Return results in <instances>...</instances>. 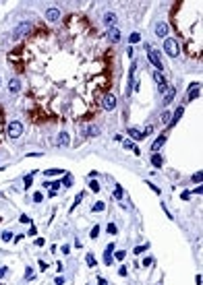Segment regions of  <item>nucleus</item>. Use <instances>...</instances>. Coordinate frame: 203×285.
I'll return each instance as SVG.
<instances>
[{"mask_svg":"<svg viewBox=\"0 0 203 285\" xmlns=\"http://www.w3.org/2000/svg\"><path fill=\"white\" fill-rule=\"evenodd\" d=\"M145 52H147V58H149V62L154 64V66L160 70V73H162V60H160V52L151 50V46H145Z\"/></svg>","mask_w":203,"mask_h":285,"instance_id":"4","label":"nucleus"},{"mask_svg":"<svg viewBox=\"0 0 203 285\" xmlns=\"http://www.w3.org/2000/svg\"><path fill=\"white\" fill-rule=\"evenodd\" d=\"M108 40L114 41V44H116V41H120V29H118V27H112V29H108Z\"/></svg>","mask_w":203,"mask_h":285,"instance_id":"10","label":"nucleus"},{"mask_svg":"<svg viewBox=\"0 0 203 285\" xmlns=\"http://www.w3.org/2000/svg\"><path fill=\"white\" fill-rule=\"evenodd\" d=\"M129 137L133 138V141H141V138H143V132H141L139 128H129Z\"/></svg>","mask_w":203,"mask_h":285,"instance_id":"16","label":"nucleus"},{"mask_svg":"<svg viewBox=\"0 0 203 285\" xmlns=\"http://www.w3.org/2000/svg\"><path fill=\"white\" fill-rule=\"evenodd\" d=\"M112 252H114V244H108V246H106V252H104V265H112Z\"/></svg>","mask_w":203,"mask_h":285,"instance_id":"8","label":"nucleus"},{"mask_svg":"<svg viewBox=\"0 0 203 285\" xmlns=\"http://www.w3.org/2000/svg\"><path fill=\"white\" fill-rule=\"evenodd\" d=\"M46 176H60V174H65V169H58V167H54V169H46Z\"/></svg>","mask_w":203,"mask_h":285,"instance_id":"22","label":"nucleus"},{"mask_svg":"<svg viewBox=\"0 0 203 285\" xmlns=\"http://www.w3.org/2000/svg\"><path fill=\"white\" fill-rule=\"evenodd\" d=\"M114 258H116V261H124V258H127V252H124V250H118L116 254H114Z\"/></svg>","mask_w":203,"mask_h":285,"instance_id":"27","label":"nucleus"},{"mask_svg":"<svg viewBox=\"0 0 203 285\" xmlns=\"http://www.w3.org/2000/svg\"><path fill=\"white\" fill-rule=\"evenodd\" d=\"M25 279H33V271H31V266H27V271H25Z\"/></svg>","mask_w":203,"mask_h":285,"instance_id":"37","label":"nucleus"},{"mask_svg":"<svg viewBox=\"0 0 203 285\" xmlns=\"http://www.w3.org/2000/svg\"><path fill=\"white\" fill-rule=\"evenodd\" d=\"M33 201H35V202H42V201H44V194H42V192H35V194H33Z\"/></svg>","mask_w":203,"mask_h":285,"instance_id":"34","label":"nucleus"},{"mask_svg":"<svg viewBox=\"0 0 203 285\" xmlns=\"http://www.w3.org/2000/svg\"><path fill=\"white\" fill-rule=\"evenodd\" d=\"M81 201H83V192H79V194H77V196H75V202H73V209H75V207H77V205H79V202Z\"/></svg>","mask_w":203,"mask_h":285,"instance_id":"32","label":"nucleus"},{"mask_svg":"<svg viewBox=\"0 0 203 285\" xmlns=\"http://www.w3.org/2000/svg\"><path fill=\"white\" fill-rule=\"evenodd\" d=\"M199 93H201V87H199V85H191V91H189V101L197 99Z\"/></svg>","mask_w":203,"mask_h":285,"instance_id":"15","label":"nucleus"},{"mask_svg":"<svg viewBox=\"0 0 203 285\" xmlns=\"http://www.w3.org/2000/svg\"><path fill=\"white\" fill-rule=\"evenodd\" d=\"M46 19H48L50 23H56V21L60 19V10L58 8H48L46 10Z\"/></svg>","mask_w":203,"mask_h":285,"instance_id":"7","label":"nucleus"},{"mask_svg":"<svg viewBox=\"0 0 203 285\" xmlns=\"http://www.w3.org/2000/svg\"><path fill=\"white\" fill-rule=\"evenodd\" d=\"M151 132H154V126H147V128L143 130V138L147 137V134H151Z\"/></svg>","mask_w":203,"mask_h":285,"instance_id":"42","label":"nucleus"},{"mask_svg":"<svg viewBox=\"0 0 203 285\" xmlns=\"http://www.w3.org/2000/svg\"><path fill=\"white\" fill-rule=\"evenodd\" d=\"M160 120H162V124H168L170 122V112H164L162 116H160Z\"/></svg>","mask_w":203,"mask_h":285,"instance_id":"30","label":"nucleus"},{"mask_svg":"<svg viewBox=\"0 0 203 285\" xmlns=\"http://www.w3.org/2000/svg\"><path fill=\"white\" fill-rule=\"evenodd\" d=\"M99 132H102V130H99V126H95V124L87 126V130H85V134H87V137H98Z\"/></svg>","mask_w":203,"mask_h":285,"instance_id":"18","label":"nucleus"},{"mask_svg":"<svg viewBox=\"0 0 203 285\" xmlns=\"http://www.w3.org/2000/svg\"><path fill=\"white\" fill-rule=\"evenodd\" d=\"M8 91L10 93H19L21 91V81L19 79H10L8 81Z\"/></svg>","mask_w":203,"mask_h":285,"instance_id":"13","label":"nucleus"},{"mask_svg":"<svg viewBox=\"0 0 203 285\" xmlns=\"http://www.w3.org/2000/svg\"><path fill=\"white\" fill-rule=\"evenodd\" d=\"M31 182H33V172L25 176V188H29V186H31Z\"/></svg>","mask_w":203,"mask_h":285,"instance_id":"25","label":"nucleus"},{"mask_svg":"<svg viewBox=\"0 0 203 285\" xmlns=\"http://www.w3.org/2000/svg\"><path fill=\"white\" fill-rule=\"evenodd\" d=\"M147 186H149V188H151V190H154V192H155V194H160V188H158V186H155V184H147Z\"/></svg>","mask_w":203,"mask_h":285,"instance_id":"46","label":"nucleus"},{"mask_svg":"<svg viewBox=\"0 0 203 285\" xmlns=\"http://www.w3.org/2000/svg\"><path fill=\"white\" fill-rule=\"evenodd\" d=\"M85 261H87V265H89V266H95V258H93V254H89V252H87Z\"/></svg>","mask_w":203,"mask_h":285,"instance_id":"29","label":"nucleus"},{"mask_svg":"<svg viewBox=\"0 0 203 285\" xmlns=\"http://www.w3.org/2000/svg\"><path fill=\"white\" fill-rule=\"evenodd\" d=\"M69 142H70V137L66 132H60L58 138H56V147H66Z\"/></svg>","mask_w":203,"mask_h":285,"instance_id":"9","label":"nucleus"},{"mask_svg":"<svg viewBox=\"0 0 203 285\" xmlns=\"http://www.w3.org/2000/svg\"><path fill=\"white\" fill-rule=\"evenodd\" d=\"M145 250H147V246H137V248H135V254H143Z\"/></svg>","mask_w":203,"mask_h":285,"instance_id":"36","label":"nucleus"},{"mask_svg":"<svg viewBox=\"0 0 203 285\" xmlns=\"http://www.w3.org/2000/svg\"><path fill=\"white\" fill-rule=\"evenodd\" d=\"M149 265H151V258H149V256H147V258H145V261H143V266H149Z\"/></svg>","mask_w":203,"mask_h":285,"instance_id":"49","label":"nucleus"},{"mask_svg":"<svg viewBox=\"0 0 203 285\" xmlns=\"http://www.w3.org/2000/svg\"><path fill=\"white\" fill-rule=\"evenodd\" d=\"M44 244H46L44 238H37V240H35V246H44Z\"/></svg>","mask_w":203,"mask_h":285,"instance_id":"47","label":"nucleus"},{"mask_svg":"<svg viewBox=\"0 0 203 285\" xmlns=\"http://www.w3.org/2000/svg\"><path fill=\"white\" fill-rule=\"evenodd\" d=\"M183 112H184V108H178V110H176V112H174V116H170V126H174V124H176V122H178V120H180V116H183Z\"/></svg>","mask_w":203,"mask_h":285,"instance_id":"17","label":"nucleus"},{"mask_svg":"<svg viewBox=\"0 0 203 285\" xmlns=\"http://www.w3.org/2000/svg\"><path fill=\"white\" fill-rule=\"evenodd\" d=\"M89 188H91L93 192H99V182H95V180H91V182H89Z\"/></svg>","mask_w":203,"mask_h":285,"instance_id":"31","label":"nucleus"},{"mask_svg":"<svg viewBox=\"0 0 203 285\" xmlns=\"http://www.w3.org/2000/svg\"><path fill=\"white\" fill-rule=\"evenodd\" d=\"M6 273H8V271H6V266H0V279H2V277H6Z\"/></svg>","mask_w":203,"mask_h":285,"instance_id":"43","label":"nucleus"},{"mask_svg":"<svg viewBox=\"0 0 203 285\" xmlns=\"http://www.w3.org/2000/svg\"><path fill=\"white\" fill-rule=\"evenodd\" d=\"M37 265H40V266H42V269H44V271H48V265H46L44 261H40V262H37Z\"/></svg>","mask_w":203,"mask_h":285,"instance_id":"50","label":"nucleus"},{"mask_svg":"<svg viewBox=\"0 0 203 285\" xmlns=\"http://www.w3.org/2000/svg\"><path fill=\"white\" fill-rule=\"evenodd\" d=\"M164 142H166V137H164V134H162V137H160V138H155V141H154V145H151V151H154V153H158L160 149L164 147Z\"/></svg>","mask_w":203,"mask_h":285,"instance_id":"14","label":"nucleus"},{"mask_svg":"<svg viewBox=\"0 0 203 285\" xmlns=\"http://www.w3.org/2000/svg\"><path fill=\"white\" fill-rule=\"evenodd\" d=\"M31 27H33V25H31L29 21H21V23L15 27V31H13V37H15V40H21V37H25V35L31 31Z\"/></svg>","mask_w":203,"mask_h":285,"instance_id":"3","label":"nucleus"},{"mask_svg":"<svg viewBox=\"0 0 203 285\" xmlns=\"http://www.w3.org/2000/svg\"><path fill=\"white\" fill-rule=\"evenodd\" d=\"M151 163H154L155 167H162V165H164V159H162V155H160V153H154V155H151Z\"/></svg>","mask_w":203,"mask_h":285,"instance_id":"19","label":"nucleus"},{"mask_svg":"<svg viewBox=\"0 0 203 285\" xmlns=\"http://www.w3.org/2000/svg\"><path fill=\"white\" fill-rule=\"evenodd\" d=\"M139 40H141V35H139L137 31H135V33H131V37H129V41H131V44H137Z\"/></svg>","mask_w":203,"mask_h":285,"instance_id":"28","label":"nucleus"},{"mask_svg":"<svg viewBox=\"0 0 203 285\" xmlns=\"http://www.w3.org/2000/svg\"><path fill=\"white\" fill-rule=\"evenodd\" d=\"M118 275H120V277H127V275H129V271H127V266H120V269H118Z\"/></svg>","mask_w":203,"mask_h":285,"instance_id":"39","label":"nucleus"},{"mask_svg":"<svg viewBox=\"0 0 203 285\" xmlns=\"http://www.w3.org/2000/svg\"><path fill=\"white\" fill-rule=\"evenodd\" d=\"M122 145H124V149H133V147H135V145H133V142H131V141H124Z\"/></svg>","mask_w":203,"mask_h":285,"instance_id":"44","label":"nucleus"},{"mask_svg":"<svg viewBox=\"0 0 203 285\" xmlns=\"http://www.w3.org/2000/svg\"><path fill=\"white\" fill-rule=\"evenodd\" d=\"M60 252H62V254H69V252H70V246H69V244H65L62 248H60Z\"/></svg>","mask_w":203,"mask_h":285,"instance_id":"41","label":"nucleus"},{"mask_svg":"<svg viewBox=\"0 0 203 285\" xmlns=\"http://www.w3.org/2000/svg\"><path fill=\"white\" fill-rule=\"evenodd\" d=\"M21 134H23V124L19 122V120H13V122H8V126H6V137L8 138H19Z\"/></svg>","mask_w":203,"mask_h":285,"instance_id":"1","label":"nucleus"},{"mask_svg":"<svg viewBox=\"0 0 203 285\" xmlns=\"http://www.w3.org/2000/svg\"><path fill=\"white\" fill-rule=\"evenodd\" d=\"M35 234H37V229H35V227L31 225V229H29V234H27V236H35Z\"/></svg>","mask_w":203,"mask_h":285,"instance_id":"48","label":"nucleus"},{"mask_svg":"<svg viewBox=\"0 0 203 285\" xmlns=\"http://www.w3.org/2000/svg\"><path fill=\"white\" fill-rule=\"evenodd\" d=\"M104 25H108L110 29L116 27V15H114V13H106L104 15Z\"/></svg>","mask_w":203,"mask_h":285,"instance_id":"11","label":"nucleus"},{"mask_svg":"<svg viewBox=\"0 0 203 285\" xmlns=\"http://www.w3.org/2000/svg\"><path fill=\"white\" fill-rule=\"evenodd\" d=\"M164 52L170 56V58H176L180 54V48H178V41L168 37V40H164Z\"/></svg>","mask_w":203,"mask_h":285,"instance_id":"2","label":"nucleus"},{"mask_svg":"<svg viewBox=\"0 0 203 285\" xmlns=\"http://www.w3.org/2000/svg\"><path fill=\"white\" fill-rule=\"evenodd\" d=\"M122 194H124V192H122V186H116V188H114V198H122Z\"/></svg>","mask_w":203,"mask_h":285,"instance_id":"26","label":"nucleus"},{"mask_svg":"<svg viewBox=\"0 0 203 285\" xmlns=\"http://www.w3.org/2000/svg\"><path fill=\"white\" fill-rule=\"evenodd\" d=\"M19 221H21V223H31V217H29V215H21Z\"/></svg>","mask_w":203,"mask_h":285,"instance_id":"35","label":"nucleus"},{"mask_svg":"<svg viewBox=\"0 0 203 285\" xmlns=\"http://www.w3.org/2000/svg\"><path fill=\"white\" fill-rule=\"evenodd\" d=\"M116 105H118V99L114 97L112 93H108L104 99H102V108H104L106 112H112V110H116Z\"/></svg>","mask_w":203,"mask_h":285,"instance_id":"5","label":"nucleus"},{"mask_svg":"<svg viewBox=\"0 0 203 285\" xmlns=\"http://www.w3.org/2000/svg\"><path fill=\"white\" fill-rule=\"evenodd\" d=\"M155 35H158V37H166V35H168V25H166V23H158V25H155Z\"/></svg>","mask_w":203,"mask_h":285,"instance_id":"12","label":"nucleus"},{"mask_svg":"<svg viewBox=\"0 0 203 285\" xmlns=\"http://www.w3.org/2000/svg\"><path fill=\"white\" fill-rule=\"evenodd\" d=\"M0 221H2V219H0Z\"/></svg>","mask_w":203,"mask_h":285,"instance_id":"52","label":"nucleus"},{"mask_svg":"<svg viewBox=\"0 0 203 285\" xmlns=\"http://www.w3.org/2000/svg\"><path fill=\"white\" fill-rule=\"evenodd\" d=\"M98 283H99V285H106V279H102V277H99V279H98Z\"/></svg>","mask_w":203,"mask_h":285,"instance_id":"51","label":"nucleus"},{"mask_svg":"<svg viewBox=\"0 0 203 285\" xmlns=\"http://www.w3.org/2000/svg\"><path fill=\"white\" fill-rule=\"evenodd\" d=\"M201 180H203V174H201V172L193 174V182H197V184H199V182H201Z\"/></svg>","mask_w":203,"mask_h":285,"instance_id":"33","label":"nucleus"},{"mask_svg":"<svg viewBox=\"0 0 203 285\" xmlns=\"http://www.w3.org/2000/svg\"><path fill=\"white\" fill-rule=\"evenodd\" d=\"M154 81L158 83V87H160V93H164V91L168 89V85H166V79H164V74L160 73V70H154Z\"/></svg>","mask_w":203,"mask_h":285,"instance_id":"6","label":"nucleus"},{"mask_svg":"<svg viewBox=\"0 0 203 285\" xmlns=\"http://www.w3.org/2000/svg\"><path fill=\"white\" fill-rule=\"evenodd\" d=\"M108 234L110 236H116V234H118V227L114 225V223H108Z\"/></svg>","mask_w":203,"mask_h":285,"instance_id":"24","label":"nucleus"},{"mask_svg":"<svg viewBox=\"0 0 203 285\" xmlns=\"http://www.w3.org/2000/svg\"><path fill=\"white\" fill-rule=\"evenodd\" d=\"M0 238H2V242H10V240H13V231H8V229L2 231V236H0Z\"/></svg>","mask_w":203,"mask_h":285,"instance_id":"23","label":"nucleus"},{"mask_svg":"<svg viewBox=\"0 0 203 285\" xmlns=\"http://www.w3.org/2000/svg\"><path fill=\"white\" fill-rule=\"evenodd\" d=\"M98 236H99V225H95L93 229H91V238H93V240H95V238H98Z\"/></svg>","mask_w":203,"mask_h":285,"instance_id":"38","label":"nucleus"},{"mask_svg":"<svg viewBox=\"0 0 203 285\" xmlns=\"http://www.w3.org/2000/svg\"><path fill=\"white\" fill-rule=\"evenodd\" d=\"M104 209H106V205H104V202H102V201H98V202H95L93 207H91V211H93V213H102V211H104Z\"/></svg>","mask_w":203,"mask_h":285,"instance_id":"21","label":"nucleus"},{"mask_svg":"<svg viewBox=\"0 0 203 285\" xmlns=\"http://www.w3.org/2000/svg\"><path fill=\"white\" fill-rule=\"evenodd\" d=\"M54 283H56V285H65V277H56Z\"/></svg>","mask_w":203,"mask_h":285,"instance_id":"45","label":"nucleus"},{"mask_svg":"<svg viewBox=\"0 0 203 285\" xmlns=\"http://www.w3.org/2000/svg\"><path fill=\"white\" fill-rule=\"evenodd\" d=\"M174 93H176V91H174V87H168V89H166V97H164V105H166V103H170V101H172Z\"/></svg>","mask_w":203,"mask_h":285,"instance_id":"20","label":"nucleus"},{"mask_svg":"<svg viewBox=\"0 0 203 285\" xmlns=\"http://www.w3.org/2000/svg\"><path fill=\"white\" fill-rule=\"evenodd\" d=\"M62 184H65V188H69L70 184H73V178H70V176H66V180H62Z\"/></svg>","mask_w":203,"mask_h":285,"instance_id":"40","label":"nucleus"}]
</instances>
